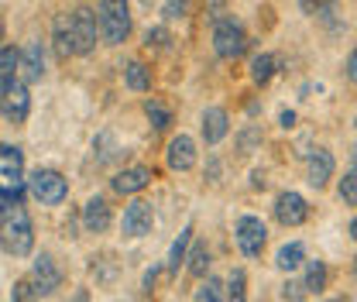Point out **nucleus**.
I'll return each mask as SVG.
<instances>
[{"label": "nucleus", "instance_id": "f257e3e1", "mask_svg": "<svg viewBox=\"0 0 357 302\" xmlns=\"http://www.w3.org/2000/svg\"><path fill=\"white\" fill-rule=\"evenodd\" d=\"M0 248L10 258H28L35 248V227H31V216L21 203L0 210Z\"/></svg>", "mask_w": 357, "mask_h": 302}, {"label": "nucleus", "instance_id": "f03ea898", "mask_svg": "<svg viewBox=\"0 0 357 302\" xmlns=\"http://www.w3.org/2000/svg\"><path fill=\"white\" fill-rule=\"evenodd\" d=\"M24 189H28V179H24V155H21V148L0 141V210L21 203Z\"/></svg>", "mask_w": 357, "mask_h": 302}, {"label": "nucleus", "instance_id": "7ed1b4c3", "mask_svg": "<svg viewBox=\"0 0 357 302\" xmlns=\"http://www.w3.org/2000/svg\"><path fill=\"white\" fill-rule=\"evenodd\" d=\"M96 21L107 45H124L131 35V3L128 0H96Z\"/></svg>", "mask_w": 357, "mask_h": 302}, {"label": "nucleus", "instance_id": "20e7f679", "mask_svg": "<svg viewBox=\"0 0 357 302\" xmlns=\"http://www.w3.org/2000/svg\"><path fill=\"white\" fill-rule=\"evenodd\" d=\"M213 52L223 62H237L248 52V31L237 17H220L213 24Z\"/></svg>", "mask_w": 357, "mask_h": 302}, {"label": "nucleus", "instance_id": "39448f33", "mask_svg": "<svg viewBox=\"0 0 357 302\" xmlns=\"http://www.w3.org/2000/svg\"><path fill=\"white\" fill-rule=\"evenodd\" d=\"M31 114V93L24 86V80H7L0 83V117L7 124H24Z\"/></svg>", "mask_w": 357, "mask_h": 302}, {"label": "nucleus", "instance_id": "423d86ee", "mask_svg": "<svg viewBox=\"0 0 357 302\" xmlns=\"http://www.w3.org/2000/svg\"><path fill=\"white\" fill-rule=\"evenodd\" d=\"M28 189H31V196H35L42 206H59V203L69 196L66 175L55 172V169H35V172L28 175Z\"/></svg>", "mask_w": 357, "mask_h": 302}, {"label": "nucleus", "instance_id": "0eeeda50", "mask_svg": "<svg viewBox=\"0 0 357 302\" xmlns=\"http://www.w3.org/2000/svg\"><path fill=\"white\" fill-rule=\"evenodd\" d=\"M234 241H237V248H241V255L244 258H258L261 251H265L268 244V227L261 216H241L237 220V227H234Z\"/></svg>", "mask_w": 357, "mask_h": 302}, {"label": "nucleus", "instance_id": "6e6552de", "mask_svg": "<svg viewBox=\"0 0 357 302\" xmlns=\"http://www.w3.org/2000/svg\"><path fill=\"white\" fill-rule=\"evenodd\" d=\"M96 28H100L96 10H89V7H76V10H73V38H76V55H89V52L96 48Z\"/></svg>", "mask_w": 357, "mask_h": 302}, {"label": "nucleus", "instance_id": "1a4fd4ad", "mask_svg": "<svg viewBox=\"0 0 357 302\" xmlns=\"http://www.w3.org/2000/svg\"><path fill=\"white\" fill-rule=\"evenodd\" d=\"M151 227H155V206L148 199H134L121 220L124 237H144V234H151Z\"/></svg>", "mask_w": 357, "mask_h": 302}, {"label": "nucleus", "instance_id": "9d476101", "mask_svg": "<svg viewBox=\"0 0 357 302\" xmlns=\"http://www.w3.org/2000/svg\"><path fill=\"white\" fill-rule=\"evenodd\" d=\"M275 220L282 223V227H299V223H306L310 220V203L299 196V192H278V199H275Z\"/></svg>", "mask_w": 357, "mask_h": 302}, {"label": "nucleus", "instance_id": "9b49d317", "mask_svg": "<svg viewBox=\"0 0 357 302\" xmlns=\"http://www.w3.org/2000/svg\"><path fill=\"white\" fill-rule=\"evenodd\" d=\"M31 282H35L38 296H52L62 285V271H59V264H55L52 255H38L35 258V264H31Z\"/></svg>", "mask_w": 357, "mask_h": 302}, {"label": "nucleus", "instance_id": "f8f14e48", "mask_svg": "<svg viewBox=\"0 0 357 302\" xmlns=\"http://www.w3.org/2000/svg\"><path fill=\"white\" fill-rule=\"evenodd\" d=\"M165 162L172 172H189L196 165V141L189 134H176L169 141V151H165Z\"/></svg>", "mask_w": 357, "mask_h": 302}, {"label": "nucleus", "instance_id": "ddd939ff", "mask_svg": "<svg viewBox=\"0 0 357 302\" xmlns=\"http://www.w3.org/2000/svg\"><path fill=\"white\" fill-rule=\"evenodd\" d=\"M337 172V162H333V155L326 151V148H316L310 155V162H306V182H310L312 189H323L330 179Z\"/></svg>", "mask_w": 357, "mask_h": 302}, {"label": "nucleus", "instance_id": "4468645a", "mask_svg": "<svg viewBox=\"0 0 357 302\" xmlns=\"http://www.w3.org/2000/svg\"><path fill=\"white\" fill-rule=\"evenodd\" d=\"M151 169H144V165H131V169H124V172H117L110 179V186H114V192H121V196H134V192H141V189H148L151 186Z\"/></svg>", "mask_w": 357, "mask_h": 302}, {"label": "nucleus", "instance_id": "2eb2a0df", "mask_svg": "<svg viewBox=\"0 0 357 302\" xmlns=\"http://www.w3.org/2000/svg\"><path fill=\"white\" fill-rule=\"evenodd\" d=\"M52 45H55V55L66 62L76 55V38H73V14H59L52 21Z\"/></svg>", "mask_w": 357, "mask_h": 302}, {"label": "nucleus", "instance_id": "dca6fc26", "mask_svg": "<svg viewBox=\"0 0 357 302\" xmlns=\"http://www.w3.org/2000/svg\"><path fill=\"white\" fill-rule=\"evenodd\" d=\"M199 130H203V141H206L210 148L220 144L223 137H227V130H230L227 110H223V107H206V110H203V124H199Z\"/></svg>", "mask_w": 357, "mask_h": 302}, {"label": "nucleus", "instance_id": "f3484780", "mask_svg": "<svg viewBox=\"0 0 357 302\" xmlns=\"http://www.w3.org/2000/svg\"><path fill=\"white\" fill-rule=\"evenodd\" d=\"M83 227L86 234H103L110 227V206L103 196H89L86 206H83Z\"/></svg>", "mask_w": 357, "mask_h": 302}, {"label": "nucleus", "instance_id": "a211bd4d", "mask_svg": "<svg viewBox=\"0 0 357 302\" xmlns=\"http://www.w3.org/2000/svg\"><path fill=\"white\" fill-rule=\"evenodd\" d=\"M21 73H24V83H38L45 76V45L42 42H28L21 52Z\"/></svg>", "mask_w": 357, "mask_h": 302}, {"label": "nucleus", "instance_id": "6ab92c4d", "mask_svg": "<svg viewBox=\"0 0 357 302\" xmlns=\"http://www.w3.org/2000/svg\"><path fill=\"white\" fill-rule=\"evenodd\" d=\"M275 73H278V55L261 52V55L251 59V83H255V86H268Z\"/></svg>", "mask_w": 357, "mask_h": 302}, {"label": "nucleus", "instance_id": "aec40b11", "mask_svg": "<svg viewBox=\"0 0 357 302\" xmlns=\"http://www.w3.org/2000/svg\"><path fill=\"white\" fill-rule=\"evenodd\" d=\"M299 264H306V248H303L299 241L278 248V255H275V268H278V271H289V275H292Z\"/></svg>", "mask_w": 357, "mask_h": 302}, {"label": "nucleus", "instance_id": "412c9836", "mask_svg": "<svg viewBox=\"0 0 357 302\" xmlns=\"http://www.w3.org/2000/svg\"><path fill=\"white\" fill-rule=\"evenodd\" d=\"M306 292L310 296H323L326 292V285H330V268H326V261H306Z\"/></svg>", "mask_w": 357, "mask_h": 302}, {"label": "nucleus", "instance_id": "4be33fe9", "mask_svg": "<svg viewBox=\"0 0 357 302\" xmlns=\"http://www.w3.org/2000/svg\"><path fill=\"white\" fill-rule=\"evenodd\" d=\"M124 83H128V89H134V93H148V89H151V69L134 59V62H128V69H124Z\"/></svg>", "mask_w": 357, "mask_h": 302}, {"label": "nucleus", "instance_id": "5701e85b", "mask_svg": "<svg viewBox=\"0 0 357 302\" xmlns=\"http://www.w3.org/2000/svg\"><path fill=\"white\" fill-rule=\"evenodd\" d=\"M192 227H182V234L176 237V244H172V251H169V271L172 275H178V264L189 258V244H192Z\"/></svg>", "mask_w": 357, "mask_h": 302}, {"label": "nucleus", "instance_id": "b1692460", "mask_svg": "<svg viewBox=\"0 0 357 302\" xmlns=\"http://www.w3.org/2000/svg\"><path fill=\"white\" fill-rule=\"evenodd\" d=\"M189 275H196V278H206V271H210V248L203 244V241H192V251H189Z\"/></svg>", "mask_w": 357, "mask_h": 302}, {"label": "nucleus", "instance_id": "393cba45", "mask_svg": "<svg viewBox=\"0 0 357 302\" xmlns=\"http://www.w3.org/2000/svg\"><path fill=\"white\" fill-rule=\"evenodd\" d=\"M144 117L151 121V128L155 130H169L172 128V110H169L162 100H148V103H144Z\"/></svg>", "mask_w": 357, "mask_h": 302}, {"label": "nucleus", "instance_id": "a878e982", "mask_svg": "<svg viewBox=\"0 0 357 302\" xmlns=\"http://www.w3.org/2000/svg\"><path fill=\"white\" fill-rule=\"evenodd\" d=\"M17 69H21V52H17L14 45H3V48H0V83L14 80Z\"/></svg>", "mask_w": 357, "mask_h": 302}, {"label": "nucleus", "instance_id": "bb28decb", "mask_svg": "<svg viewBox=\"0 0 357 302\" xmlns=\"http://www.w3.org/2000/svg\"><path fill=\"white\" fill-rule=\"evenodd\" d=\"M227 302H248V275H244V268H234V271H230Z\"/></svg>", "mask_w": 357, "mask_h": 302}, {"label": "nucleus", "instance_id": "cd10ccee", "mask_svg": "<svg viewBox=\"0 0 357 302\" xmlns=\"http://www.w3.org/2000/svg\"><path fill=\"white\" fill-rule=\"evenodd\" d=\"M223 289H227V285H223L220 278H210V275H206V282L196 289V299L192 302H223Z\"/></svg>", "mask_w": 357, "mask_h": 302}, {"label": "nucleus", "instance_id": "c85d7f7f", "mask_svg": "<svg viewBox=\"0 0 357 302\" xmlns=\"http://www.w3.org/2000/svg\"><path fill=\"white\" fill-rule=\"evenodd\" d=\"M38 289H35V282L31 278H17L14 282V289H10V302H38Z\"/></svg>", "mask_w": 357, "mask_h": 302}, {"label": "nucleus", "instance_id": "c756f323", "mask_svg": "<svg viewBox=\"0 0 357 302\" xmlns=\"http://www.w3.org/2000/svg\"><path fill=\"white\" fill-rule=\"evenodd\" d=\"M337 196H340L347 206H357V169H351V172L337 182Z\"/></svg>", "mask_w": 357, "mask_h": 302}, {"label": "nucleus", "instance_id": "7c9ffc66", "mask_svg": "<svg viewBox=\"0 0 357 302\" xmlns=\"http://www.w3.org/2000/svg\"><path fill=\"white\" fill-rule=\"evenodd\" d=\"M169 42H172L169 28H148V35H144V45H148V48H155V52L169 48Z\"/></svg>", "mask_w": 357, "mask_h": 302}, {"label": "nucleus", "instance_id": "2f4dec72", "mask_svg": "<svg viewBox=\"0 0 357 302\" xmlns=\"http://www.w3.org/2000/svg\"><path fill=\"white\" fill-rule=\"evenodd\" d=\"M306 296H310V292H306V282H292V278H289V282L282 285V299L285 302H303Z\"/></svg>", "mask_w": 357, "mask_h": 302}, {"label": "nucleus", "instance_id": "473e14b6", "mask_svg": "<svg viewBox=\"0 0 357 302\" xmlns=\"http://www.w3.org/2000/svg\"><path fill=\"white\" fill-rule=\"evenodd\" d=\"M107 261L110 258H93V264H89V268H93V275H96L100 282H114V278H117V268H114V264L107 268Z\"/></svg>", "mask_w": 357, "mask_h": 302}, {"label": "nucleus", "instance_id": "72a5a7b5", "mask_svg": "<svg viewBox=\"0 0 357 302\" xmlns=\"http://www.w3.org/2000/svg\"><path fill=\"white\" fill-rule=\"evenodd\" d=\"M185 0H165V7H162V14L169 17V21H176V17H185Z\"/></svg>", "mask_w": 357, "mask_h": 302}, {"label": "nucleus", "instance_id": "f704fd0d", "mask_svg": "<svg viewBox=\"0 0 357 302\" xmlns=\"http://www.w3.org/2000/svg\"><path fill=\"white\" fill-rule=\"evenodd\" d=\"M330 3H333V0H299V7H303L306 14H312V17H316V14H323Z\"/></svg>", "mask_w": 357, "mask_h": 302}, {"label": "nucleus", "instance_id": "c9c22d12", "mask_svg": "<svg viewBox=\"0 0 357 302\" xmlns=\"http://www.w3.org/2000/svg\"><path fill=\"white\" fill-rule=\"evenodd\" d=\"M255 141H261V130H258V128L244 130V134H241V151H244V155H248V151H251V144H255Z\"/></svg>", "mask_w": 357, "mask_h": 302}, {"label": "nucleus", "instance_id": "e433bc0d", "mask_svg": "<svg viewBox=\"0 0 357 302\" xmlns=\"http://www.w3.org/2000/svg\"><path fill=\"white\" fill-rule=\"evenodd\" d=\"M158 275H162V264H151V268L144 271V292H151V289H155V282H158Z\"/></svg>", "mask_w": 357, "mask_h": 302}, {"label": "nucleus", "instance_id": "4c0bfd02", "mask_svg": "<svg viewBox=\"0 0 357 302\" xmlns=\"http://www.w3.org/2000/svg\"><path fill=\"white\" fill-rule=\"evenodd\" d=\"M347 80H351V83H357V45H354V52L347 55Z\"/></svg>", "mask_w": 357, "mask_h": 302}, {"label": "nucleus", "instance_id": "58836bf2", "mask_svg": "<svg viewBox=\"0 0 357 302\" xmlns=\"http://www.w3.org/2000/svg\"><path fill=\"white\" fill-rule=\"evenodd\" d=\"M278 124L289 130V128H296V110H282V117H278Z\"/></svg>", "mask_w": 357, "mask_h": 302}, {"label": "nucleus", "instance_id": "ea45409f", "mask_svg": "<svg viewBox=\"0 0 357 302\" xmlns=\"http://www.w3.org/2000/svg\"><path fill=\"white\" fill-rule=\"evenodd\" d=\"M220 17H227V14H223V3H210V21L217 24Z\"/></svg>", "mask_w": 357, "mask_h": 302}, {"label": "nucleus", "instance_id": "a19ab883", "mask_svg": "<svg viewBox=\"0 0 357 302\" xmlns=\"http://www.w3.org/2000/svg\"><path fill=\"white\" fill-rule=\"evenodd\" d=\"M73 302H89V289H76V296H73Z\"/></svg>", "mask_w": 357, "mask_h": 302}, {"label": "nucleus", "instance_id": "79ce46f5", "mask_svg": "<svg viewBox=\"0 0 357 302\" xmlns=\"http://www.w3.org/2000/svg\"><path fill=\"white\" fill-rule=\"evenodd\" d=\"M347 230H351V241H354V244H357V216H354V220H351V227H347Z\"/></svg>", "mask_w": 357, "mask_h": 302}, {"label": "nucleus", "instance_id": "37998d69", "mask_svg": "<svg viewBox=\"0 0 357 302\" xmlns=\"http://www.w3.org/2000/svg\"><path fill=\"white\" fill-rule=\"evenodd\" d=\"M351 169H357V144L351 148Z\"/></svg>", "mask_w": 357, "mask_h": 302}, {"label": "nucleus", "instance_id": "c03bdc74", "mask_svg": "<svg viewBox=\"0 0 357 302\" xmlns=\"http://www.w3.org/2000/svg\"><path fill=\"white\" fill-rule=\"evenodd\" d=\"M326 302H347V299H344V296H337V299H326Z\"/></svg>", "mask_w": 357, "mask_h": 302}, {"label": "nucleus", "instance_id": "a18cd8bd", "mask_svg": "<svg viewBox=\"0 0 357 302\" xmlns=\"http://www.w3.org/2000/svg\"><path fill=\"white\" fill-rule=\"evenodd\" d=\"M0 42H3V21H0Z\"/></svg>", "mask_w": 357, "mask_h": 302}, {"label": "nucleus", "instance_id": "49530a36", "mask_svg": "<svg viewBox=\"0 0 357 302\" xmlns=\"http://www.w3.org/2000/svg\"><path fill=\"white\" fill-rule=\"evenodd\" d=\"M354 278H357V258H354Z\"/></svg>", "mask_w": 357, "mask_h": 302}, {"label": "nucleus", "instance_id": "de8ad7c7", "mask_svg": "<svg viewBox=\"0 0 357 302\" xmlns=\"http://www.w3.org/2000/svg\"><path fill=\"white\" fill-rule=\"evenodd\" d=\"M354 128H357V117H354Z\"/></svg>", "mask_w": 357, "mask_h": 302}]
</instances>
